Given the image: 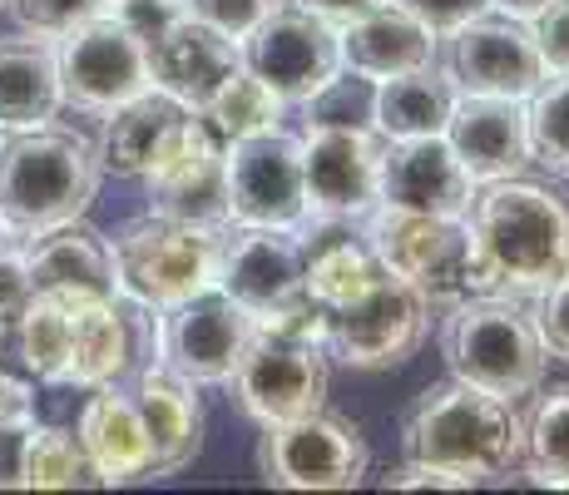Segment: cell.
I'll return each mask as SVG.
<instances>
[{"mask_svg": "<svg viewBox=\"0 0 569 495\" xmlns=\"http://www.w3.org/2000/svg\"><path fill=\"white\" fill-rule=\"evenodd\" d=\"M308 10H317L322 20H332V26H352V20L371 16L377 6H387V0H302Z\"/></svg>", "mask_w": 569, "mask_h": 495, "instance_id": "43", "label": "cell"}, {"mask_svg": "<svg viewBox=\"0 0 569 495\" xmlns=\"http://www.w3.org/2000/svg\"><path fill=\"white\" fill-rule=\"evenodd\" d=\"M302 268H308V248L298 244L292 228L243 224L238 234H223L218 288L238 297L253 317H262L288 307L292 297H302Z\"/></svg>", "mask_w": 569, "mask_h": 495, "instance_id": "17", "label": "cell"}, {"mask_svg": "<svg viewBox=\"0 0 569 495\" xmlns=\"http://www.w3.org/2000/svg\"><path fill=\"white\" fill-rule=\"evenodd\" d=\"M470 198H476V179L446 145V135L387 139V149H381V204L387 208L466 218Z\"/></svg>", "mask_w": 569, "mask_h": 495, "instance_id": "18", "label": "cell"}, {"mask_svg": "<svg viewBox=\"0 0 569 495\" xmlns=\"http://www.w3.org/2000/svg\"><path fill=\"white\" fill-rule=\"evenodd\" d=\"M530 30L545 55V70H569V0H550Z\"/></svg>", "mask_w": 569, "mask_h": 495, "instance_id": "38", "label": "cell"}, {"mask_svg": "<svg viewBox=\"0 0 569 495\" xmlns=\"http://www.w3.org/2000/svg\"><path fill=\"white\" fill-rule=\"evenodd\" d=\"M387 263L377 258V248L367 244V238H322L312 253H308V268H302V293L312 297L322 313H332V307L352 303L357 293H367L377 278H387Z\"/></svg>", "mask_w": 569, "mask_h": 495, "instance_id": "28", "label": "cell"}, {"mask_svg": "<svg viewBox=\"0 0 569 495\" xmlns=\"http://www.w3.org/2000/svg\"><path fill=\"white\" fill-rule=\"evenodd\" d=\"M30 283L36 293H90V297H114V253L94 228H84L80 218L46 234H30L26 244Z\"/></svg>", "mask_w": 569, "mask_h": 495, "instance_id": "24", "label": "cell"}, {"mask_svg": "<svg viewBox=\"0 0 569 495\" xmlns=\"http://www.w3.org/2000/svg\"><path fill=\"white\" fill-rule=\"evenodd\" d=\"M134 402L149 432V481L179 476L203 451V402L189 377L163 362H149L134 377Z\"/></svg>", "mask_w": 569, "mask_h": 495, "instance_id": "21", "label": "cell"}, {"mask_svg": "<svg viewBox=\"0 0 569 495\" xmlns=\"http://www.w3.org/2000/svg\"><path fill=\"white\" fill-rule=\"evenodd\" d=\"M446 40H451L446 46V75L466 95L530 99L550 75L540 46H535V30L506 10H486V16L456 26Z\"/></svg>", "mask_w": 569, "mask_h": 495, "instance_id": "15", "label": "cell"}, {"mask_svg": "<svg viewBox=\"0 0 569 495\" xmlns=\"http://www.w3.org/2000/svg\"><path fill=\"white\" fill-rule=\"evenodd\" d=\"M401 10H411L416 20H421L426 30H436V36H451L456 26H466V20L486 16L490 0H397Z\"/></svg>", "mask_w": 569, "mask_h": 495, "instance_id": "39", "label": "cell"}, {"mask_svg": "<svg viewBox=\"0 0 569 495\" xmlns=\"http://www.w3.org/2000/svg\"><path fill=\"white\" fill-rule=\"evenodd\" d=\"M367 244L397 278H407L431 307H456L470 297L500 293L480 238L466 218L407 214V208L377 204L367 214Z\"/></svg>", "mask_w": 569, "mask_h": 495, "instance_id": "5", "label": "cell"}, {"mask_svg": "<svg viewBox=\"0 0 569 495\" xmlns=\"http://www.w3.org/2000/svg\"><path fill=\"white\" fill-rule=\"evenodd\" d=\"M100 149L80 129H16L0 145V218L10 234L74 224L100 198Z\"/></svg>", "mask_w": 569, "mask_h": 495, "instance_id": "3", "label": "cell"}, {"mask_svg": "<svg viewBox=\"0 0 569 495\" xmlns=\"http://www.w3.org/2000/svg\"><path fill=\"white\" fill-rule=\"evenodd\" d=\"M193 109L179 105L173 95L163 90H144L124 105L109 109L104 129H100V169L104 174H119V179H144L149 164L169 149V139L183 129Z\"/></svg>", "mask_w": 569, "mask_h": 495, "instance_id": "23", "label": "cell"}, {"mask_svg": "<svg viewBox=\"0 0 569 495\" xmlns=\"http://www.w3.org/2000/svg\"><path fill=\"white\" fill-rule=\"evenodd\" d=\"M243 65L282 105H308L342 75V30L308 6H278L243 36Z\"/></svg>", "mask_w": 569, "mask_h": 495, "instance_id": "10", "label": "cell"}, {"mask_svg": "<svg viewBox=\"0 0 569 495\" xmlns=\"http://www.w3.org/2000/svg\"><path fill=\"white\" fill-rule=\"evenodd\" d=\"M6 238H10V228H6V218H0V248H6Z\"/></svg>", "mask_w": 569, "mask_h": 495, "instance_id": "46", "label": "cell"}, {"mask_svg": "<svg viewBox=\"0 0 569 495\" xmlns=\"http://www.w3.org/2000/svg\"><path fill=\"white\" fill-rule=\"evenodd\" d=\"M238 406L258 426L292 422L327 406L332 387V352H327V313L308 293L278 313H262L243 362L228 377Z\"/></svg>", "mask_w": 569, "mask_h": 495, "instance_id": "1", "label": "cell"}, {"mask_svg": "<svg viewBox=\"0 0 569 495\" xmlns=\"http://www.w3.org/2000/svg\"><path fill=\"white\" fill-rule=\"evenodd\" d=\"M80 432L90 461L100 466L104 486H129V481H149V432L139 416L134 392H119L114 382L94 387V396L80 406Z\"/></svg>", "mask_w": 569, "mask_h": 495, "instance_id": "22", "label": "cell"}, {"mask_svg": "<svg viewBox=\"0 0 569 495\" xmlns=\"http://www.w3.org/2000/svg\"><path fill=\"white\" fill-rule=\"evenodd\" d=\"M535 327H540V337H545V352H550V357H560V362H569V273H565V278H555L550 288L540 293Z\"/></svg>", "mask_w": 569, "mask_h": 495, "instance_id": "37", "label": "cell"}, {"mask_svg": "<svg viewBox=\"0 0 569 495\" xmlns=\"http://www.w3.org/2000/svg\"><path fill=\"white\" fill-rule=\"evenodd\" d=\"M60 105V55L50 36H0V129H40Z\"/></svg>", "mask_w": 569, "mask_h": 495, "instance_id": "26", "label": "cell"}, {"mask_svg": "<svg viewBox=\"0 0 569 495\" xmlns=\"http://www.w3.org/2000/svg\"><path fill=\"white\" fill-rule=\"evenodd\" d=\"M371 109H377V85H362V75L347 85L337 75L327 90H317L308 99V129L312 125H371Z\"/></svg>", "mask_w": 569, "mask_h": 495, "instance_id": "33", "label": "cell"}, {"mask_svg": "<svg viewBox=\"0 0 569 495\" xmlns=\"http://www.w3.org/2000/svg\"><path fill=\"white\" fill-rule=\"evenodd\" d=\"M30 422H0V491L20 486V461H26Z\"/></svg>", "mask_w": 569, "mask_h": 495, "instance_id": "42", "label": "cell"}, {"mask_svg": "<svg viewBox=\"0 0 569 495\" xmlns=\"http://www.w3.org/2000/svg\"><path fill=\"white\" fill-rule=\"evenodd\" d=\"M104 0H10V16L30 30V36H64V30L84 26L90 16H100Z\"/></svg>", "mask_w": 569, "mask_h": 495, "instance_id": "34", "label": "cell"}, {"mask_svg": "<svg viewBox=\"0 0 569 495\" xmlns=\"http://www.w3.org/2000/svg\"><path fill=\"white\" fill-rule=\"evenodd\" d=\"M525 119H530L535 164L569 179V70H555V80L545 75L540 90L525 99Z\"/></svg>", "mask_w": 569, "mask_h": 495, "instance_id": "32", "label": "cell"}, {"mask_svg": "<svg viewBox=\"0 0 569 495\" xmlns=\"http://www.w3.org/2000/svg\"><path fill=\"white\" fill-rule=\"evenodd\" d=\"M199 119L208 129H213L223 145H233V139H248V135H262V129H278L282 119V99L268 90V85L258 80L253 70H238L223 80V90H218L208 105L199 109Z\"/></svg>", "mask_w": 569, "mask_h": 495, "instance_id": "31", "label": "cell"}, {"mask_svg": "<svg viewBox=\"0 0 569 495\" xmlns=\"http://www.w3.org/2000/svg\"><path fill=\"white\" fill-rule=\"evenodd\" d=\"M30 297H36V283H30V263L26 248H0V343H10L26 317Z\"/></svg>", "mask_w": 569, "mask_h": 495, "instance_id": "36", "label": "cell"}, {"mask_svg": "<svg viewBox=\"0 0 569 495\" xmlns=\"http://www.w3.org/2000/svg\"><path fill=\"white\" fill-rule=\"evenodd\" d=\"M441 357L451 377L490 396H506V402H520V396L540 392L550 352H545V337L535 327V313L486 293L446 307Z\"/></svg>", "mask_w": 569, "mask_h": 495, "instance_id": "6", "label": "cell"}, {"mask_svg": "<svg viewBox=\"0 0 569 495\" xmlns=\"http://www.w3.org/2000/svg\"><path fill=\"white\" fill-rule=\"evenodd\" d=\"M446 145L470 169L476 184L516 179L525 164H535L530 149V119H525V99L506 95H461L446 119Z\"/></svg>", "mask_w": 569, "mask_h": 495, "instance_id": "20", "label": "cell"}, {"mask_svg": "<svg viewBox=\"0 0 569 495\" xmlns=\"http://www.w3.org/2000/svg\"><path fill=\"white\" fill-rule=\"evenodd\" d=\"M367 436L352 416L317 406L308 416L262 426L253 466L278 491H352L367 476Z\"/></svg>", "mask_w": 569, "mask_h": 495, "instance_id": "8", "label": "cell"}, {"mask_svg": "<svg viewBox=\"0 0 569 495\" xmlns=\"http://www.w3.org/2000/svg\"><path fill=\"white\" fill-rule=\"evenodd\" d=\"M401 451L407 461L456 471L476 486L525 456V422L506 396H490L461 377L431 382L401 416Z\"/></svg>", "mask_w": 569, "mask_h": 495, "instance_id": "2", "label": "cell"}, {"mask_svg": "<svg viewBox=\"0 0 569 495\" xmlns=\"http://www.w3.org/2000/svg\"><path fill=\"white\" fill-rule=\"evenodd\" d=\"M470 234L480 238L500 293H545L569 273V198L550 184L496 179L470 198Z\"/></svg>", "mask_w": 569, "mask_h": 495, "instance_id": "4", "label": "cell"}, {"mask_svg": "<svg viewBox=\"0 0 569 495\" xmlns=\"http://www.w3.org/2000/svg\"><path fill=\"white\" fill-rule=\"evenodd\" d=\"M490 6H496V10H506V16L535 20V16H540V10H545V6H550V0H490Z\"/></svg>", "mask_w": 569, "mask_h": 495, "instance_id": "44", "label": "cell"}, {"mask_svg": "<svg viewBox=\"0 0 569 495\" xmlns=\"http://www.w3.org/2000/svg\"><path fill=\"white\" fill-rule=\"evenodd\" d=\"M426 337H431V303L397 273L327 313V352L352 372L407 367Z\"/></svg>", "mask_w": 569, "mask_h": 495, "instance_id": "9", "label": "cell"}, {"mask_svg": "<svg viewBox=\"0 0 569 495\" xmlns=\"http://www.w3.org/2000/svg\"><path fill=\"white\" fill-rule=\"evenodd\" d=\"M381 149L387 135L371 125H312L302 139L308 208L322 224H352L381 204Z\"/></svg>", "mask_w": 569, "mask_h": 495, "instance_id": "14", "label": "cell"}, {"mask_svg": "<svg viewBox=\"0 0 569 495\" xmlns=\"http://www.w3.org/2000/svg\"><path fill=\"white\" fill-rule=\"evenodd\" d=\"M243 70V40L223 36V30L203 26L193 16H173L169 26L149 40V80L154 90L173 95L179 105H189L193 115L223 90L228 75Z\"/></svg>", "mask_w": 569, "mask_h": 495, "instance_id": "19", "label": "cell"}, {"mask_svg": "<svg viewBox=\"0 0 569 495\" xmlns=\"http://www.w3.org/2000/svg\"><path fill=\"white\" fill-rule=\"evenodd\" d=\"M144 189L154 214L208 228L233 224V208H228V149L199 115L183 119V129L169 139V149L149 164Z\"/></svg>", "mask_w": 569, "mask_h": 495, "instance_id": "16", "label": "cell"}, {"mask_svg": "<svg viewBox=\"0 0 569 495\" xmlns=\"http://www.w3.org/2000/svg\"><path fill=\"white\" fill-rule=\"evenodd\" d=\"M525 461L535 486H569V382L535 396L525 416Z\"/></svg>", "mask_w": 569, "mask_h": 495, "instance_id": "30", "label": "cell"}, {"mask_svg": "<svg viewBox=\"0 0 569 495\" xmlns=\"http://www.w3.org/2000/svg\"><path fill=\"white\" fill-rule=\"evenodd\" d=\"M124 6H149V0H104V10H124Z\"/></svg>", "mask_w": 569, "mask_h": 495, "instance_id": "45", "label": "cell"}, {"mask_svg": "<svg viewBox=\"0 0 569 495\" xmlns=\"http://www.w3.org/2000/svg\"><path fill=\"white\" fill-rule=\"evenodd\" d=\"M431 60H436V30H426L397 0L342 26V65L352 75H362V80H391V75L421 70Z\"/></svg>", "mask_w": 569, "mask_h": 495, "instance_id": "25", "label": "cell"}, {"mask_svg": "<svg viewBox=\"0 0 569 495\" xmlns=\"http://www.w3.org/2000/svg\"><path fill=\"white\" fill-rule=\"evenodd\" d=\"M387 491H466L470 481L456 476V471H441V466H426V461H407L401 471H391L381 481Z\"/></svg>", "mask_w": 569, "mask_h": 495, "instance_id": "40", "label": "cell"}, {"mask_svg": "<svg viewBox=\"0 0 569 495\" xmlns=\"http://www.w3.org/2000/svg\"><path fill=\"white\" fill-rule=\"evenodd\" d=\"M36 416V387L0 362V422H30Z\"/></svg>", "mask_w": 569, "mask_h": 495, "instance_id": "41", "label": "cell"}, {"mask_svg": "<svg viewBox=\"0 0 569 495\" xmlns=\"http://www.w3.org/2000/svg\"><path fill=\"white\" fill-rule=\"evenodd\" d=\"M228 208L233 224L292 228L308 224V169H302V139L282 129L233 139L228 145Z\"/></svg>", "mask_w": 569, "mask_h": 495, "instance_id": "13", "label": "cell"}, {"mask_svg": "<svg viewBox=\"0 0 569 495\" xmlns=\"http://www.w3.org/2000/svg\"><path fill=\"white\" fill-rule=\"evenodd\" d=\"M60 95L74 109H114L144 95L149 85V40L114 10H100L84 26L60 36Z\"/></svg>", "mask_w": 569, "mask_h": 495, "instance_id": "11", "label": "cell"}, {"mask_svg": "<svg viewBox=\"0 0 569 495\" xmlns=\"http://www.w3.org/2000/svg\"><path fill=\"white\" fill-rule=\"evenodd\" d=\"M258 317L223 288H203L159 317V362L189 377L193 387H223L253 343Z\"/></svg>", "mask_w": 569, "mask_h": 495, "instance_id": "12", "label": "cell"}, {"mask_svg": "<svg viewBox=\"0 0 569 495\" xmlns=\"http://www.w3.org/2000/svg\"><path fill=\"white\" fill-rule=\"evenodd\" d=\"M114 283L119 293L139 297L149 307H173L183 297L203 293L218 283V253H223V228L183 224L169 214H139L119 224L114 244Z\"/></svg>", "mask_w": 569, "mask_h": 495, "instance_id": "7", "label": "cell"}, {"mask_svg": "<svg viewBox=\"0 0 569 495\" xmlns=\"http://www.w3.org/2000/svg\"><path fill=\"white\" fill-rule=\"evenodd\" d=\"M20 486L26 491H90V486H104V476L90 461V451H84L80 432L30 422L26 461H20Z\"/></svg>", "mask_w": 569, "mask_h": 495, "instance_id": "29", "label": "cell"}, {"mask_svg": "<svg viewBox=\"0 0 569 495\" xmlns=\"http://www.w3.org/2000/svg\"><path fill=\"white\" fill-rule=\"evenodd\" d=\"M278 6H288V0H179L183 16L203 20V26L223 30V36H233V40H243L253 26H262Z\"/></svg>", "mask_w": 569, "mask_h": 495, "instance_id": "35", "label": "cell"}, {"mask_svg": "<svg viewBox=\"0 0 569 495\" xmlns=\"http://www.w3.org/2000/svg\"><path fill=\"white\" fill-rule=\"evenodd\" d=\"M456 85L451 75H436L431 65L407 75H391L377 80V109H371V125L387 139H421V135H446V119L456 109Z\"/></svg>", "mask_w": 569, "mask_h": 495, "instance_id": "27", "label": "cell"}]
</instances>
